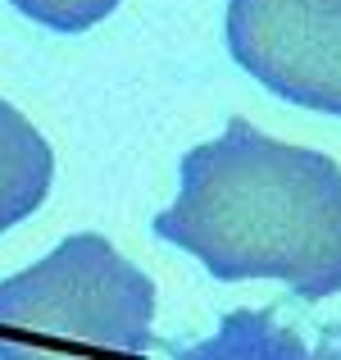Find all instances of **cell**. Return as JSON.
I'll list each match as a JSON object with an SVG mask.
<instances>
[{"mask_svg": "<svg viewBox=\"0 0 341 360\" xmlns=\"http://www.w3.org/2000/svg\"><path fill=\"white\" fill-rule=\"evenodd\" d=\"M155 233L192 251L219 283L273 278L300 301L337 297L341 165L236 115L182 155L178 201L155 214Z\"/></svg>", "mask_w": 341, "mask_h": 360, "instance_id": "6da1fadb", "label": "cell"}, {"mask_svg": "<svg viewBox=\"0 0 341 360\" xmlns=\"http://www.w3.org/2000/svg\"><path fill=\"white\" fill-rule=\"evenodd\" d=\"M155 283L100 233H73L0 283V360H150Z\"/></svg>", "mask_w": 341, "mask_h": 360, "instance_id": "7a4b0ae2", "label": "cell"}, {"mask_svg": "<svg viewBox=\"0 0 341 360\" xmlns=\"http://www.w3.org/2000/svg\"><path fill=\"white\" fill-rule=\"evenodd\" d=\"M227 51L273 96L341 119V0H227Z\"/></svg>", "mask_w": 341, "mask_h": 360, "instance_id": "3957f363", "label": "cell"}, {"mask_svg": "<svg viewBox=\"0 0 341 360\" xmlns=\"http://www.w3.org/2000/svg\"><path fill=\"white\" fill-rule=\"evenodd\" d=\"M173 360H341V324L305 342L278 310H227L205 342L173 347Z\"/></svg>", "mask_w": 341, "mask_h": 360, "instance_id": "277c9868", "label": "cell"}, {"mask_svg": "<svg viewBox=\"0 0 341 360\" xmlns=\"http://www.w3.org/2000/svg\"><path fill=\"white\" fill-rule=\"evenodd\" d=\"M55 178L51 141L18 115L9 101H0V233L23 224L46 201Z\"/></svg>", "mask_w": 341, "mask_h": 360, "instance_id": "5b68a950", "label": "cell"}, {"mask_svg": "<svg viewBox=\"0 0 341 360\" xmlns=\"http://www.w3.org/2000/svg\"><path fill=\"white\" fill-rule=\"evenodd\" d=\"M9 5L55 32H87L119 9V0H9Z\"/></svg>", "mask_w": 341, "mask_h": 360, "instance_id": "8992f818", "label": "cell"}]
</instances>
